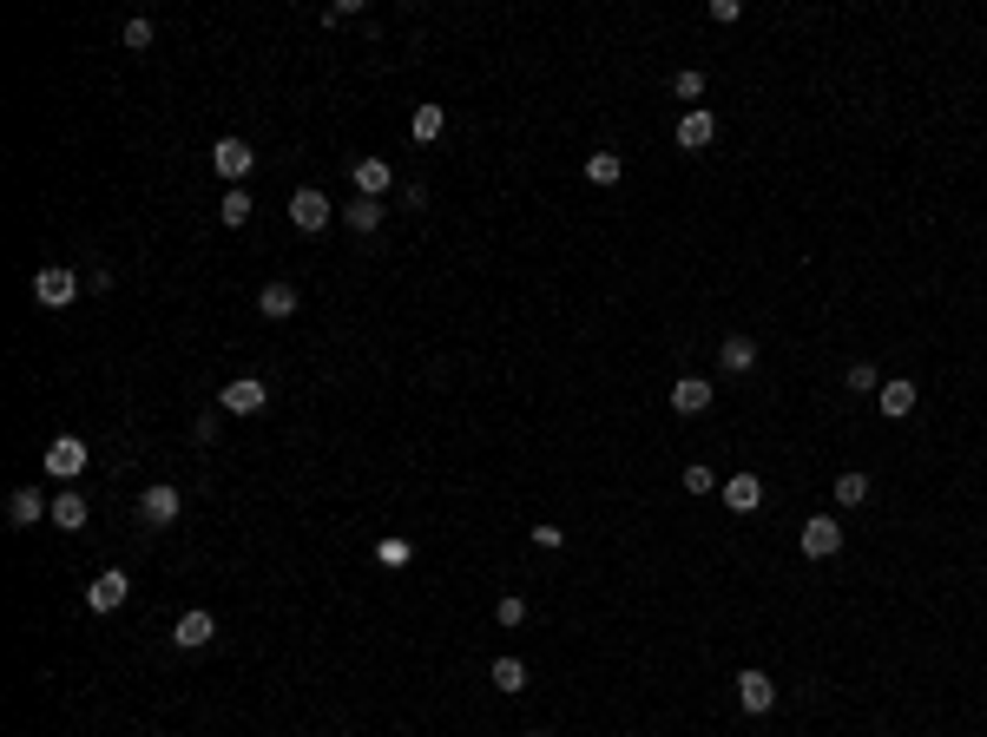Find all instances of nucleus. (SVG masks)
<instances>
[{"mask_svg":"<svg viewBox=\"0 0 987 737\" xmlns=\"http://www.w3.org/2000/svg\"><path fill=\"white\" fill-rule=\"evenodd\" d=\"M218 408H224V415H264V408H270V382L264 376H231V382H224V395H218Z\"/></svg>","mask_w":987,"mask_h":737,"instance_id":"f257e3e1","label":"nucleus"},{"mask_svg":"<svg viewBox=\"0 0 987 737\" xmlns=\"http://www.w3.org/2000/svg\"><path fill=\"white\" fill-rule=\"evenodd\" d=\"M73 297H79V270H66V264H40V277H33V303H47V310H66Z\"/></svg>","mask_w":987,"mask_h":737,"instance_id":"f03ea898","label":"nucleus"},{"mask_svg":"<svg viewBox=\"0 0 987 737\" xmlns=\"http://www.w3.org/2000/svg\"><path fill=\"white\" fill-rule=\"evenodd\" d=\"M797 547H803V560H836V553H843V527H836L830 514H810L803 520V534H797Z\"/></svg>","mask_w":987,"mask_h":737,"instance_id":"7ed1b4c3","label":"nucleus"},{"mask_svg":"<svg viewBox=\"0 0 987 737\" xmlns=\"http://www.w3.org/2000/svg\"><path fill=\"white\" fill-rule=\"evenodd\" d=\"M737 705L751 711V718L777 711V678H770V672H757V665H744V672H737Z\"/></svg>","mask_w":987,"mask_h":737,"instance_id":"20e7f679","label":"nucleus"},{"mask_svg":"<svg viewBox=\"0 0 987 737\" xmlns=\"http://www.w3.org/2000/svg\"><path fill=\"white\" fill-rule=\"evenodd\" d=\"M211 165H218V178L244 185V178H251V165H257V152H251V139H218V145H211Z\"/></svg>","mask_w":987,"mask_h":737,"instance_id":"39448f33","label":"nucleus"},{"mask_svg":"<svg viewBox=\"0 0 987 737\" xmlns=\"http://www.w3.org/2000/svg\"><path fill=\"white\" fill-rule=\"evenodd\" d=\"M218 639V619H211V612H178V626H172V645L178 652H204V645Z\"/></svg>","mask_w":987,"mask_h":737,"instance_id":"423d86ee","label":"nucleus"},{"mask_svg":"<svg viewBox=\"0 0 987 737\" xmlns=\"http://www.w3.org/2000/svg\"><path fill=\"white\" fill-rule=\"evenodd\" d=\"M47 474H53V481H79V474H86V441H79V435H60V441L47 448Z\"/></svg>","mask_w":987,"mask_h":737,"instance_id":"0eeeda50","label":"nucleus"},{"mask_svg":"<svg viewBox=\"0 0 987 737\" xmlns=\"http://www.w3.org/2000/svg\"><path fill=\"white\" fill-rule=\"evenodd\" d=\"M178 507H185V501H178V487H165V481L139 494V520H145V527H172Z\"/></svg>","mask_w":987,"mask_h":737,"instance_id":"6e6552de","label":"nucleus"},{"mask_svg":"<svg viewBox=\"0 0 987 737\" xmlns=\"http://www.w3.org/2000/svg\"><path fill=\"white\" fill-rule=\"evenodd\" d=\"M126 593H132V580L119 573V566H106V573L86 586V606H93V612H119V606H126Z\"/></svg>","mask_w":987,"mask_h":737,"instance_id":"1a4fd4ad","label":"nucleus"},{"mask_svg":"<svg viewBox=\"0 0 987 737\" xmlns=\"http://www.w3.org/2000/svg\"><path fill=\"white\" fill-rule=\"evenodd\" d=\"M711 139H718V112H705V106L678 112V145H685V152H705Z\"/></svg>","mask_w":987,"mask_h":737,"instance_id":"9d476101","label":"nucleus"},{"mask_svg":"<svg viewBox=\"0 0 987 737\" xmlns=\"http://www.w3.org/2000/svg\"><path fill=\"white\" fill-rule=\"evenodd\" d=\"M876 395H882V415H889V422H909V415H915V402H922V389H915L909 376H889Z\"/></svg>","mask_w":987,"mask_h":737,"instance_id":"9b49d317","label":"nucleus"},{"mask_svg":"<svg viewBox=\"0 0 987 737\" xmlns=\"http://www.w3.org/2000/svg\"><path fill=\"white\" fill-rule=\"evenodd\" d=\"M329 218H336V211H329V198H323V191H310V185H303L297 198H290V224H297V231H323Z\"/></svg>","mask_w":987,"mask_h":737,"instance_id":"f8f14e48","label":"nucleus"},{"mask_svg":"<svg viewBox=\"0 0 987 737\" xmlns=\"http://www.w3.org/2000/svg\"><path fill=\"white\" fill-rule=\"evenodd\" d=\"M724 507L731 514H757L764 507V481L757 474H724Z\"/></svg>","mask_w":987,"mask_h":737,"instance_id":"ddd939ff","label":"nucleus"},{"mask_svg":"<svg viewBox=\"0 0 987 737\" xmlns=\"http://www.w3.org/2000/svg\"><path fill=\"white\" fill-rule=\"evenodd\" d=\"M349 178H356V191H362V198H382V191L395 185L389 158H349Z\"/></svg>","mask_w":987,"mask_h":737,"instance_id":"4468645a","label":"nucleus"},{"mask_svg":"<svg viewBox=\"0 0 987 737\" xmlns=\"http://www.w3.org/2000/svg\"><path fill=\"white\" fill-rule=\"evenodd\" d=\"M7 520H14V527H40V520H53V501H40V487H14Z\"/></svg>","mask_w":987,"mask_h":737,"instance_id":"2eb2a0df","label":"nucleus"},{"mask_svg":"<svg viewBox=\"0 0 987 737\" xmlns=\"http://www.w3.org/2000/svg\"><path fill=\"white\" fill-rule=\"evenodd\" d=\"M718 369H724V376H751V369H757V343H751V336H724V343H718Z\"/></svg>","mask_w":987,"mask_h":737,"instance_id":"dca6fc26","label":"nucleus"},{"mask_svg":"<svg viewBox=\"0 0 987 737\" xmlns=\"http://www.w3.org/2000/svg\"><path fill=\"white\" fill-rule=\"evenodd\" d=\"M672 408H678V415H705V408H711V382L705 376H678L672 382Z\"/></svg>","mask_w":987,"mask_h":737,"instance_id":"f3484780","label":"nucleus"},{"mask_svg":"<svg viewBox=\"0 0 987 737\" xmlns=\"http://www.w3.org/2000/svg\"><path fill=\"white\" fill-rule=\"evenodd\" d=\"M257 316H270V323L297 316V283H264V290H257Z\"/></svg>","mask_w":987,"mask_h":737,"instance_id":"a211bd4d","label":"nucleus"},{"mask_svg":"<svg viewBox=\"0 0 987 737\" xmlns=\"http://www.w3.org/2000/svg\"><path fill=\"white\" fill-rule=\"evenodd\" d=\"M408 132H415L422 145H435L441 132H448V112H441V106H415V112H408Z\"/></svg>","mask_w":987,"mask_h":737,"instance_id":"6ab92c4d","label":"nucleus"},{"mask_svg":"<svg viewBox=\"0 0 987 737\" xmlns=\"http://www.w3.org/2000/svg\"><path fill=\"white\" fill-rule=\"evenodd\" d=\"M218 224H231V231H244V224H251V191H244V185H231V191H224Z\"/></svg>","mask_w":987,"mask_h":737,"instance_id":"aec40b11","label":"nucleus"},{"mask_svg":"<svg viewBox=\"0 0 987 737\" xmlns=\"http://www.w3.org/2000/svg\"><path fill=\"white\" fill-rule=\"evenodd\" d=\"M53 527H60V534H79V527H86V501H79L73 487H66L60 501H53Z\"/></svg>","mask_w":987,"mask_h":737,"instance_id":"412c9836","label":"nucleus"},{"mask_svg":"<svg viewBox=\"0 0 987 737\" xmlns=\"http://www.w3.org/2000/svg\"><path fill=\"white\" fill-rule=\"evenodd\" d=\"M343 224H349V231H356V237H369V231H376V224H382V198H356V204H349V211H343Z\"/></svg>","mask_w":987,"mask_h":737,"instance_id":"4be33fe9","label":"nucleus"},{"mask_svg":"<svg viewBox=\"0 0 987 737\" xmlns=\"http://www.w3.org/2000/svg\"><path fill=\"white\" fill-rule=\"evenodd\" d=\"M836 501H843V507H862V501H869V474L843 468V474H836Z\"/></svg>","mask_w":987,"mask_h":737,"instance_id":"5701e85b","label":"nucleus"},{"mask_svg":"<svg viewBox=\"0 0 987 737\" xmlns=\"http://www.w3.org/2000/svg\"><path fill=\"white\" fill-rule=\"evenodd\" d=\"M494 685H501L507 698H520V691H527V665L520 659H494Z\"/></svg>","mask_w":987,"mask_h":737,"instance_id":"b1692460","label":"nucleus"},{"mask_svg":"<svg viewBox=\"0 0 987 737\" xmlns=\"http://www.w3.org/2000/svg\"><path fill=\"white\" fill-rule=\"evenodd\" d=\"M619 172H626L619 152H593V158H586V178H593V185H619Z\"/></svg>","mask_w":987,"mask_h":737,"instance_id":"393cba45","label":"nucleus"},{"mask_svg":"<svg viewBox=\"0 0 987 737\" xmlns=\"http://www.w3.org/2000/svg\"><path fill=\"white\" fill-rule=\"evenodd\" d=\"M843 382H849L856 395H876V389H882V369H876V362H849Z\"/></svg>","mask_w":987,"mask_h":737,"instance_id":"a878e982","label":"nucleus"},{"mask_svg":"<svg viewBox=\"0 0 987 737\" xmlns=\"http://www.w3.org/2000/svg\"><path fill=\"white\" fill-rule=\"evenodd\" d=\"M672 93L685 99V106H691V99H705V73H698V66H678V73H672Z\"/></svg>","mask_w":987,"mask_h":737,"instance_id":"bb28decb","label":"nucleus"},{"mask_svg":"<svg viewBox=\"0 0 987 737\" xmlns=\"http://www.w3.org/2000/svg\"><path fill=\"white\" fill-rule=\"evenodd\" d=\"M711 487H718V468L691 461V468H685V494H711Z\"/></svg>","mask_w":987,"mask_h":737,"instance_id":"cd10ccee","label":"nucleus"},{"mask_svg":"<svg viewBox=\"0 0 987 737\" xmlns=\"http://www.w3.org/2000/svg\"><path fill=\"white\" fill-rule=\"evenodd\" d=\"M152 40H158V27H152L145 14H139V20H126V47H132V53H145Z\"/></svg>","mask_w":987,"mask_h":737,"instance_id":"c85d7f7f","label":"nucleus"},{"mask_svg":"<svg viewBox=\"0 0 987 737\" xmlns=\"http://www.w3.org/2000/svg\"><path fill=\"white\" fill-rule=\"evenodd\" d=\"M494 619H501V626H520V619H527V599H520V593H507L501 606H494Z\"/></svg>","mask_w":987,"mask_h":737,"instance_id":"c756f323","label":"nucleus"},{"mask_svg":"<svg viewBox=\"0 0 987 737\" xmlns=\"http://www.w3.org/2000/svg\"><path fill=\"white\" fill-rule=\"evenodd\" d=\"M415 560V547H408V540H382V566H408Z\"/></svg>","mask_w":987,"mask_h":737,"instance_id":"7c9ffc66","label":"nucleus"},{"mask_svg":"<svg viewBox=\"0 0 987 737\" xmlns=\"http://www.w3.org/2000/svg\"><path fill=\"white\" fill-rule=\"evenodd\" d=\"M737 14H744V0H711V20H718V27H731Z\"/></svg>","mask_w":987,"mask_h":737,"instance_id":"2f4dec72","label":"nucleus"},{"mask_svg":"<svg viewBox=\"0 0 987 737\" xmlns=\"http://www.w3.org/2000/svg\"><path fill=\"white\" fill-rule=\"evenodd\" d=\"M520 737H547V731H520Z\"/></svg>","mask_w":987,"mask_h":737,"instance_id":"473e14b6","label":"nucleus"}]
</instances>
